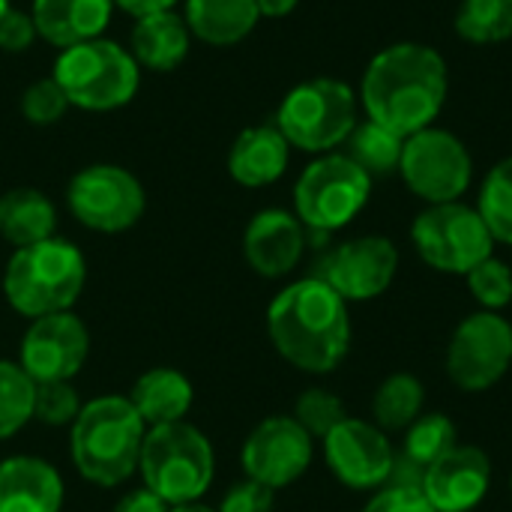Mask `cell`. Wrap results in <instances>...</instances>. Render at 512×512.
<instances>
[{
  "label": "cell",
  "instance_id": "2",
  "mask_svg": "<svg viewBox=\"0 0 512 512\" xmlns=\"http://www.w3.org/2000/svg\"><path fill=\"white\" fill-rule=\"evenodd\" d=\"M273 348L312 375L333 372L351 348L348 303L318 276L282 288L267 309Z\"/></svg>",
  "mask_w": 512,
  "mask_h": 512
},
{
  "label": "cell",
  "instance_id": "4",
  "mask_svg": "<svg viewBox=\"0 0 512 512\" xmlns=\"http://www.w3.org/2000/svg\"><path fill=\"white\" fill-rule=\"evenodd\" d=\"M87 282V261L69 240L48 237L15 249L3 270V294L24 318L69 312Z\"/></svg>",
  "mask_w": 512,
  "mask_h": 512
},
{
  "label": "cell",
  "instance_id": "40",
  "mask_svg": "<svg viewBox=\"0 0 512 512\" xmlns=\"http://www.w3.org/2000/svg\"><path fill=\"white\" fill-rule=\"evenodd\" d=\"M174 3H180V0H114V6H120V9H123V12H129L132 18H141V15H153V12L174 9Z\"/></svg>",
  "mask_w": 512,
  "mask_h": 512
},
{
  "label": "cell",
  "instance_id": "22",
  "mask_svg": "<svg viewBox=\"0 0 512 512\" xmlns=\"http://www.w3.org/2000/svg\"><path fill=\"white\" fill-rule=\"evenodd\" d=\"M192 45V33L174 9L153 12L135 18L132 36H129V54L141 69L150 72H174Z\"/></svg>",
  "mask_w": 512,
  "mask_h": 512
},
{
  "label": "cell",
  "instance_id": "10",
  "mask_svg": "<svg viewBox=\"0 0 512 512\" xmlns=\"http://www.w3.org/2000/svg\"><path fill=\"white\" fill-rule=\"evenodd\" d=\"M399 171L417 198L429 204H450L471 186L474 165L468 147L453 132L426 126L405 138Z\"/></svg>",
  "mask_w": 512,
  "mask_h": 512
},
{
  "label": "cell",
  "instance_id": "20",
  "mask_svg": "<svg viewBox=\"0 0 512 512\" xmlns=\"http://www.w3.org/2000/svg\"><path fill=\"white\" fill-rule=\"evenodd\" d=\"M114 12V0H33L39 39L63 48L99 39Z\"/></svg>",
  "mask_w": 512,
  "mask_h": 512
},
{
  "label": "cell",
  "instance_id": "23",
  "mask_svg": "<svg viewBox=\"0 0 512 512\" xmlns=\"http://www.w3.org/2000/svg\"><path fill=\"white\" fill-rule=\"evenodd\" d=\"M132 408L144 420V426H168V423H183L195 402V387L192 381L171 366H156L144 372L129 393Z\"/></svg>",
  "mask_w": 512,
  "mask_h": 512
},
{
  "label": "cell",
  "instance_id": "11",
  "mask_svg": "<svg viewBox=\"0 0 512 512\" xmlns=\"http://www.w3.org/2000/svg\"><path fill=\"white\" fill-rule=\"evenodd\" d=\"M66 204L84 228L99 234H120L144 216L147 195L132 171L102 162L81 168L69 180Z\"/></svg>",
  "mask_w": 512,
  "mask_h": 512
},
{
  "label": "cell",
  "instance_id": "17",
  "mask_svg": "<svg viewBox=\"0 0 512 512\" xmlns=\"http://www.w3.org/2000/svg\"><path fill=\"white\" fill-rule=\"evenodd\" d=\"M492 483V462L474 444H456L447 456L423 471V495L435 512L474 510Z\"/></svg>",
  "mask_w": 512,
  "mask_h": 512
},
{
  "label": "cell",
  "instance_id": "39",
  "mask_svg": "<svg viewBox=\"0 0 512 512\" xmlns=\"http://www.w3.org/2000/svg\"><path fill=\"white\" fill-rule=\"evenodd\" d=\"M111 512H171V507H168L156 492H150L147 486H141V489H135V492H129V495H123V498L114 504V510Z\"/></svg>",
  "mask_w": 512,
  "mask_h": 512
},
{
  "label": "cell",
  "instance_id": "27",
  "mask_svg": "<svg viewBox=\"0 0 512 512\" xmlns=\"http://www.w3.org/2000/svg\"><path fill=\"white\" fill-rule=\"evenodd\" d=\"M402 147H405L402 135L369 120L363 126H354V132L348 135V153L345 156H351L369 177H384V174L399 168Z\"/></svg>",
  "mask_w": 512,
  "mask_h": 512
},
{
  "label": "cell",
  "instance_id": "28",
  "mask_svg": "<svg viewBox=\"0 0 512 512\" xmlns=\"http://www.w3.org/2000/svg\"><path fill=\"white\" fill-rule=\"evenodd\" d=\"M405 432V462L417 471H426L459 444L456 423L447 414H420Z\"/></svg>",
  "mask_w": 512,
  "mask_h": 512
},
{
  "label": "cell",
  "instance_id": "43",
  "mask_svg": "<svg viewBox=\"0 0 512 512\" xmlns=\"http://www.w3.org/2000/svg\"><path fill=\"white\" fill-rule=\"evenodd\" d=\"M9 9V0H0V18H3V12Z\"/></svg>",
  "mask_w": 512,
  "mask_h": 512
},
{
  "label": "cell",
  "instance_id": "32",
  "mask_svg": "<svg viewBox=\"0 0 512 512\" xmlns=\"http://www.w3.org/2000/svg\"><path fill=\"white\" fill-rule=\"evenodd\" d=\"M345 405L336 393L324 390V387H309L297 405H294V420L312 435V438H327L342 420H345Z\"/></svg>",
  "mask_w": 512,
  "mask_h": 512
},
{
  "label": "cell",
  "instance_id": "30",
  "mask_svg": "<svg viewBox=\"0 0 512 512\" xmlns=\"http://www.w3.org/2000/svg\"><path fill=\"white\" fill-rule=\"evenodd\" d=\"M36 381L21 369V363L0 360V441L18 435L33 420Z\"/></svg>",
  "mask_w": 512,
  "mask_h": 512
},
{
  "label": "cell",
  "instance_id": "42",
  "mask_svg": "<svg viewBox=\"0 0 512 512\" xmlns=\"http://www.w3.org/2000/svg\"><path fill=\"white\" fill-rule=\"evenodd\" d=\"M171 512H219V510H213V507H204V504H180V507H171Z\"/></svg>",
  "mask_w": 512,
  "mask_h": 512
},
{
  "label": "cell",
  "instance_id": "25",
  "mask_svg": "<svg viewBox=\"0 0 512 512\" xmlns=\"http://www.w3.org/2000/svg\"><path fill=\"white\" fill-rule=\"evenodd\" d=\"M54 228H57V210L48 201V195H42L39 189L18 186L0 195V237L9 246L24 249L42 243L54 237Z\"/></svg>",
  "mask_w": 512,
  "mask_h": 512
},
{
  "label": "cell",
  "instance_id": "33",
  "mask_svg": "<svg viewBox=\"0 0 512 512\" xmlns=\"http://www.w3.org/2000/svg\"><path fill=\"white\" fill-rule=\"evenodd\" d=\"M81 396L72 387V381H45L36 384L33 396V420L42 426H72L75 417L81 414Z\"/></svg>",
  "mask_w": 512,
  "mask_h": 512
},
{
  "label": "cell",
  "instance_id": "37",
  "mask_svg": "<svg viewBox=\"0 0 512 512\" xmlns=\"http://www.w3.org/2000/svg\"><path fill=\"white\" fill-rule=\"evenodd\" d=\"M363 512H435V507L417 486H387L363 507Z\"/></svg>",
  "mask_w": 512,
  "mask_h": 512
},
{
  "label": "cell",
  "instance_id": "18",
  "mask_svg": "<svg viewBox=\"0 0 512 512\" xmlns=\"http://www.w3.org/2000/svg\"><path fill=\"white\" fill-rule=\"evenodd\" d=\"M306 249V228L288 210H261L243 234V255L264 279L288 276Z\"/></svg>",
  "mask_w": 512,
  "mask_h": 512
},
{
  "label": "cell",
  "instance_id": "6",
  "mask_svg": "<svg viewBox=\"0 0 512 512\" xmlns=\"http://www.w3.org/2000/svg\"><path fill=\"white\" fill-rule=\"evenodd\" d=\"M51 78L66 93L69 105L84 111H114L132 102L141 81V66L129 48L111 39H90L63 48Z\"/></svg>",
  "mask_w": 512,
  "mask_h": 512
},
{
  "label": "cell",
  "instance_id": "14",
  "mask_svg": "<svg viewBox=\"0 0 512 512\" xmlns=\"http://www.w3.org/2000/svg\"><path fill=\"white\" fill-rule=\"evenodd\" d=\"M90 354V333L84 321L69 312L36 318L21 336L18 363L36 381H72Z\"/></svg>",
  "mask_w": 512,
  "mask_h": 512
},
{
  "label": "cell",
  "instance_id": "24",
  "mask_svg": "<svg viewBox=\"0 0 512 512\" xmlns=\"http://www.w3.org/2000/svg\"><path fill=\"white\" fill-rule=\"evenodd\" d=\"M255 0H186L183 21L189 33L207 45L228 48L243 42L258 24Z\"/></svg>",
  "mask_w": 512,
  "mask_h": 512
},
{
  "label": "cell",
  "instance_id": "38",
  "mask_svg": "<svg viewBox=\"0 0 512 512\" xmlns=\"http://www.w3.org/2000/svg\"><path fill=\"white\" fill-rule=\"evenodd\" d=\"M273 501V489L255 480H243L225 492L219 512H273Z\"/></svg>",
  "mask_w": 512,
  "mask_h": 512
},
{
  "label": "cell",
  "instance_id": "13",
  "mask_svg": "<svg viewBox=\"0 0 512 512\" xmlns=\"http://www.w3.org/2000/svg\"><path fill=\"white\" fill-rule=\"evenodd\" d=\"M312 453V435L294 417H267L246 438L240 462L246 480L276 492L297 483L309 471Z\"/></svg>",
  "mask_w": 512,
  "mask_h": 512
},
{
  "label": "cell",
  "instance_id": "12",
  "mask_svg": "<svg viewBox=\"0 0 512 512\" xmlns=\"http://www.w3.org/2000/svg\"><path fill=\"white\" fill-rule=\"evenodd\" d=\"M512 363V324L498 312L468 315L447 348V375L465 393L495 387Z\"/></svg>",
  "mask_w": 512,
  "mask_h": 512
},
{
  "label": "cell",
  "instance_id": "1",
  "mask_svg": "<svg viewBox=\"0 0 512 512\" xmlns=\"http://www.w3.org/2000/svg\"><path fill=\"white\" fill-rule=\"evenodd\" d=\"M360 99L369 120L408 138L438 117L447 102V63L420 42H399L372 57Z\"/></svg>",
  "mask_w": 512,
  "mask_h": 512
},
{
  "label": "cell",
  "instance_id": "8",
  "mask_svg": "<svg viewBox=\"0 0 512 512\" xmlns=\"http://www.w3.org/2000/svg\"><path fill=\"white\" fill-rule=\"evenodd\" d=\"M372 177L345 153H327L306 165L294 186V210L303 228L330 234L345 228L369 201Z\"/></svg>",
  "mask_w": 512,
  "mask_h": 512
},
{
  "label": "cell",
  "instance_id": "35",
  "mask_svg": "<svg viewBox=\"0 0 512 512\" xmlns=\"http://www.w3.org/2000/svg\"><path fill=\"white\" fill-rule=\"evenodd\" d=\"M69 108L66 93L54 78H39L21 93V114L33 126H54Z\"/></svg>",
  "mask_w": 512,
  "mask_h": 512
},
{
  "label": "cell",
  "instance_id": "3",
  "mask_svg": "<svg viewBox=\"0 0 512 512\" xmlns=\"http://www.w3.org/2000/svg\"><path fill=\"white\" fill-rule=\"evenodd\" d=\"M147 426L123 396H99L72 423L69 453L78 474L96 486H120L138 471Z\"/></svg>",
  "mask_w": 512,
  "mask_h": 512
},
{
  "label": "cell",
  "instance_id": "41",
  "mask_svg": "<svg viewBox=\"0 0 512 512\" xmlns=\"http://www.w3.org/2000/svg\"><path fill=\"white\" fill-rule=\"evenodd\" d=\"M297 3L300 0H255L258 15H264V18H285L297 9Z\"/></svg>",
  "mask_w": 512,
  "mask_h": 512
},
{
  "label": "cell",
  "instance_id": "19",
  "mask_svg": "<svg viewBox=\"0 0 512 512\" xmlns=\"http://www.w3.org/2000/svg\"><path fill=\"white\" fill-rule=\"evenodd\" d=\"M63 480L54 465L36 456L0 462V512H60Z\"/></svg>",
  "mask_w": 512,
  "mask_h": 512
},
{
  "label": "cell",
  "instance_id": "34",
  "mask_svg": "<svg viewBox=\"0 0 512 512\" xmlns=\"http://www.w3.org/2000/svg\"><path fill=\"white\" fill-rule=\"evenodd\" d=\"M468 288L486 312H501L512 303V267L489 255L468 273Z\"/></svg>",
  "mask_w": 512,
  "mask_h": 512
},
{
  "label": "cell",
  "instance_id": "9",
  "mask_svg": "<svg viewBox=\"0 0 512 512\" xmlns=\"http://www.w3.org/2000/svg\"><path fill=\"white\" fill-rule=\"evenodd\" d=\"M411 240L429 267L459 276H468L480 261H486L495 243L483 216L459 201L429 204L414 219Z\"/></svg>",
  "mask_w": 512,
  "mask_h": 512
},
{
  "label": "cell",
  "instance_id": "29",
  "mask_svg": "<svg viewBox=\"0 0 512 512\" xmlns=\"http://www.w3.org/2000/svg\"><path fill=\"white\" fill-rule=\"evenodd\" d=\"M456 30L474 45H495L512 36V0H462Z\"/></svg>",
  "mask_w": 512,
  "mask_h": 512
},
{
  "label": "cell",
  "instance_id": "16",
  "mask_svg": "<svg viewBox=\"0 0 512 512\" xmlns=\"http://www.w3.org/2000/svg\"><path fill=\"white\" fill-rule=\"evenodd\" d=\"M399 270V252L387 237H357L336 246L321 267V276L345 303H363L381 297Z\"/></svg>",
  "mask_w": 512,
  "mask_h": 512
},
{
  "label": "cell",
  "instance_id": "5",
  "mask_svg": "<svg viewBox=\"0 0 512 512\" xmlns=\"http://www.w3.org/2000/svg\"><path fill=\"white\" fill-rule=\"evenodd\" d=\"M213 471V447L201 429L189 426L186 420L147 429L138 474L144 486L156 492L168 507L201 501L213 483Z\"/></svg>",
  "mask_w": 512,
  "mask_h": 512
},
{
  "label": "cell",
  "instance_id": "26",
  "mask_svg": "<svg viewBox=\"0 0 512 512\" xmlns=\"http://www.w3.org/2000/svg\"><path fill=\"white\" fill-rule=\"evenodd\" d=\"M423 402H426V390L420 378L408 372H396L378 387L372 399L375 426L381 432H405L423 414Z\"/></svg>",
  "mask_w": 512,
  "mask_h": 512
},
{
  "label": "cell",
  "instance_id": "36",
  "mask_svg": "<svg viewBox=\"0 0 512 512\" xmlns=\"http://www.w3.org/2000/svg\"><path fill=\"white\" fill-rule=\"evenodd\" d=\"M39 39L36 21L30 12H18V9H6L0 18V51L6 54H24L33 42Z\"/></svg>",
  "mask_w": 512,
  "mask_h": 512
},
{
  "label": "cell",
  "instance_id": "44",
  "mask_svg": "<svg viewBox=\"0 0 512 512\" xmlns=\"http://www.w3.org/2000/svg\"><path fill=\"white\" fill-rule=\"evenodd\" d=\"M510 489H512V477H510Z\"/></svg>",
  "mask_w": 512,
  "mask_h": 512
},
{
  "label": "cell",
  "instance_id": "21",
  "mask_svg": "<svg viewBox=\"0 0 512 512\" xmlns=\"http://www.w3.org/2000/svg\"><path fill=\"white\" fill-rule=\"evenodd\" d=\"M291 144L273 126H249L243 129L228 150V174L234 183L246 189H261L276 183L288 168Z\"/></svg>",
  "mask_w": 512,
  "mask_h": 512
},
{
  "label": "cell",
  "instance_id": "7",
  "mask_svg": "<svg viewBox=\"0 0 512 512\" xmlns=\"http://www.w3.org/2000/svg\"><path fill=\"white\" fill-rule=\"evenodd\" d=\"M357 126V96L345 81L312 78L288 90L276 111V129L291 147L330 153L345 144Z\"/></svg>",
  "mask_w": 512,
  "mask_h": 512
},
{
  "label": "cell",
  "instance_id": "31",
  "mask_svg": "<svg viewBox=\"0 0 512 512\" xmlns=\"http://www.w3.org/2000/svg\"><path fill=\"white\" fill-rule=\"evenodd\" d=\"M477 213L483 216L492 240L512 246V156L501 159L489 171V177L480 189Z\"/></svg>",
  "mask_w": 512,
  "mask_h": 512
},
{
  "label": "cell",
  "instance_id": "15",
  "mask_svg": "<svg viewBox=\"0 0 512 512\" xmlns=\"http://www.w3.org/2000/svg\"><path fill=\"white\" fill-rule=\"evenodd\" d=\"M324 459L336 480L348 489H378L390 483L396 456L387 435L366 420L345 417L324 438Z\"/></svg>",
  "mask_w": 512,
  "mask_h": 512
}]
</instances>
